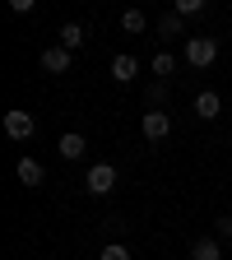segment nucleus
<instances>
[{
  "instance_id": "423d86ee",
  "label": "nucleus",
  "mask_w": 232,
  "mask_h": 260,
  "mask_svg": "<svg viewBox=\"0 0 232 260\" xmlns=\"http://www.w3.org/2000/svg\"><path fill=\"white\" fill-rule=\"evenodd\" d=\"M84 149H88V140L79 135V130H65V135L56 140V153H60L65 162H79V158H84Z\"/></svg>"
},
{
  "instance_id": "7ed1b4c3",
  "label": "nucleus",
  "mask_w": 232,
  "mask_h": 260,
  "mask_svg": "<svg viewBox=\"0 0 232 260\" xmlns=\"http://www.w3.org/2000/svg\"><path fill=\"white\" fill-rule=\"evenodd\" d=\"M140 135H144L149 144H162V140L172 135V116H168V112H144V116H140Z\"/></svg>"
},
{
  "instance_id": "f257e3e1",
  "label": "nucleus",
  "mask_w": 232,
  "mask_h": 260,
  "mask_svg": "<svg viewBox=\"0 0 232 260\" xmlns=\"http://www.w3.org/2000/svg\"><path fill=\"white\" fill-rule=\"evenodd\" d=\"M214 60H218V38H186V65L209 70Z\"/></svg>"
},
{
  "instance_id": "20e7f679",
  "label": "nucleus",
  "mask_w": 232,
  "mask_h": 260,
  "mask_svg": "<svg viewBox=\"0 0 232 260\" xmlns=\"http://www.w3.org/2000/svg\"><path fill=\"white\" fill-rule=\"evenodd\" d=\"M70 65H75V51H65L60 42L42 51V70H47V75H70Z\"/></svg>"
},
{
  "instance_id": "ddd939ff",
  "label": "nucleus",
  "mask_w": 232,
  "mask_h": 260,
  "mask_svg": "<svg viewBox=\"0 0 232 260\" xmlns=\"http://www.w3.org/2000/svg\"><path fill=\"white\" fill-rule=\"evenodd\" d=\"M153 75L172 84V75H177V56H172V51H158V56H153Z\"/></svg>"
},
{
  "instance_id": "dca6fc26",
  "label": "nucleus",
  "mask_w": 232,
  "mask_h": 260,
  "mask_svg": "<svg viewBox=\"0 0 232 260\" xmlns=\"http://www.w3.org/2000/svg\"><path fill=\"white\" fill-rule=\"evenodd\" d=\"M97 260H130V251H125L121 242H107V246H103V255H97Z\"/></svg>"
},
{
  "instance_id": "0eeeda50",
  "label": "nucleus",
  "mask_w": 232,
  "mask_h": 260,
  "mask_svg": "<svg viewBox=\"0 0 232 260\" xmlns=\"http://www.w3.org/2000/svg\"><path fill=\"white\" fill-rule=\"evenodd\" d=\"M14 172H19V181H23L28 190H32V186H42V181H47V168H42V162H38V158H28V153L19 158V168H14Z\"/></svg>"
},
{
  "instance_id": "6e6552de",
  "label": "nucleus",
  "mask_w": 232,
  "mask_h": 260,
  "mask_svg": "<svg viewBox=\"0 0 232 260\" xmlns=\"http://www.w3.org/2000/svg\"><path fill=\"white\" fill-rule=\"evenodd\" d=\"M195 116H200V121H218V116H223V98L205 88L200 98H195Z\"/></svg>"
},
{
  "instance_id": "1a4fd4ad",
  "label": "nucleus",
  "mask_w": 232,
  "mask_h": 260,
  "mask_svg": "<svg viewBox=\"0 0 232 260\" xmlns=\"http://www.w3.org/2000/svg\"><path fill=\"white\" fill-rule=\"evenodd\" d=\"M135 75H140V60L130 56V51H121V56L112 60V79H116V84H130Z\"/></svg>"
},
{
  "instance_id": "f3484780",
  "label": "nucleus",
  "mask_w": 232,
  "mask_h": 260,
  "mask_svg": "<svg viewBox=\"0 0 232 260\" xmlns=\"http://www.w3.org/2000/svg\"><path fill=\"white\" fill-rule=\"evenodd\" d=\"M162 98H168V79H158V84H149V103H153V107L162 103Z\"/></svg>"
},
{
  "instance_id": "9b49d317",
  "label": "nucleus",
  "mask_w": 232,
  "mask_h": 260,
  "mask_svg": "<svg viewBox=\"0 0 232 260\" xmlns=\"http://www.w3.org/2000/svg\"><path fill=\"white\" fill-rule=\"evenodd\" d=\"M181 28H186V14L168 10V14L158 19V38H181Z\"/></svg>"
},
{
  "instance_id": "a211bd4d",
  "label": "nucleus",
  "mask_w": 232,
  "mask_h": 260,
  "mask_svg": "<svg viewBox=\"0 0 232 260\" xmlns=\"http://www.w3.org/2000/svg\"><path fill=\"white\" fill-rule=\"evenodd\" d=\"M214 233H218V237H223V242H232V214H223V218H218V223H214Z\"/></svg>"
},
{
  "instance_id": "4468645a",
  "label": "nucleus",
  "mask_w": 232,
  "mask_h": 260,
  "mask_svg": "<svg viewBox=\"0 0 232 260\" xmlns=\"http://www.w3.org/2000/svg\"><path fill=\"white\" fill-rule=\"evenodd\" d=\"M121 28H125V32H144V28H149L144 10H125V14H121Z\"/></svg>"
},
{
  "instance_id": "9d476101",
  "label": "nucleus",
  "mask_w": 232,
  "mask_h": 260,
  "mask_svg": "<svg viewBox=\"0 0 232 260\" xmlns=\"http://www.w3.org/2000/svg\"><path fill=\"white\" fill-rule=\"evenodd\" d=\"M190 260H223V246L214 237H195L190 242Z\"/></svg>"
},
{
  "instance_id": "2eb2a0df",
  "label": "nucleus",
  "mask_w": 232,
  "mask_h": 260,
  "mask_svg": "<svg viewBox=\"0 0 232 260\" xmlns=\"http://www.w3.org/2000/svg\"><path fill=\"white\" fill-rule=\"evenodd\" d=\"M172 10L190 19V14H200V10H205V0H172Z\"/></svg>"
},
{
  "instance_id": "6ab92c4d",
  "label": "nucleus",
  "mask_w": 232,
  "mask_h": 260,
  "mask_svg": "<svg viewBox=\"0 0 232 260\" xmlns=\"http://www.w3.org/2000/svg\"><path fill=\"white\" fill-rule=\"evenodd\" d=\"M32 5H38V0H10V10H14V14H32Z\"/></svg>"
},
{
  "instance_id": "f03ea898",
  "label": "nucleus",
  "mask_w": 232,
  "mask_h": 260,
  "mask_svg": "<svg viewBox=\"0 0 232 260\" xmlns=\"http://www.w3.org/2000/svg\"><path fill=\"white\" fill-rule=\"evenodd\" d=\"M84 190L97 195V200H103V195H112V190H116V168H112V162H93L88 177H84Z\"/></svg>"
},
{
  "instance_id": "f8f14e48",
  "label": "nucleus",
  "mask_w": 232,
  "mask_h": 260,
  "mask_svg": "<svg viewBox=\"0 0 232 260\" xmlns=\"http://www.w3.org/2000/svg\"><path fill=\"white\" fill-rule=\"evenodd\" d=\"M60 47L65 51H79L84 47V23H60Z\"/></svg>"
},
{
  "instance_id": "39448f33",
  "label": "nucleus",
  "mask_w": 232,
  "mask_h": 260,
  "mask_svg": "<svg viewBox=\"0 0 232 260\" xmlns=\"http://www.w3.org/2000/svg\"><path fill=\"white\" fill-rule=\"evenodd\" d=\"M32 130H38L32 112H5V135L10 140H32Z\"/></svg>"
}]
</instances>
